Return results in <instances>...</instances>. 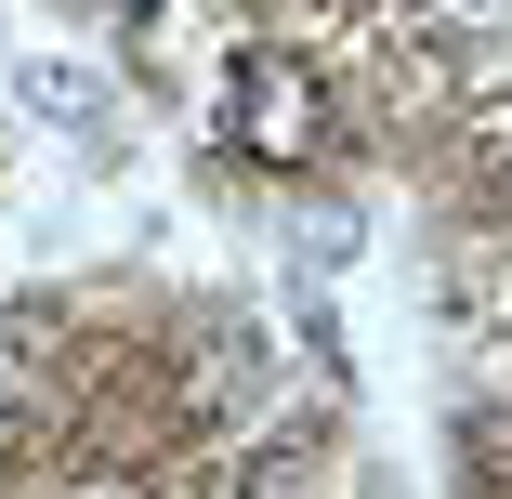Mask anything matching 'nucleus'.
<instances>
[{"label":"nucleus","mask_w":512,"mask_h":499,"mask_svg":"<svg viewBox=\"0 0 512 499\" xmlns=\"http://www.w3.org/2000/svg\"><path fill=\"white\" fill-rule=\"evenodd\" d=\"M224 132H237V158H263V171H316V158H329V92H316V66H302V53H237Z\"/></svg>","instance_id":"nucleus-1"},{"label":"nucleus","mask_w":512,"mask_h":499,"mask_svg":"<svg viewBox=\"0 0 512 499\" xmlns=\"http://www.w3.org/2000/svg\"><path fill=\"white\" fill-rule=\"evenodd\" d=\"M250 499H302V447H276V460L250 473Z\"/></svg>","instance_id":"nucleus-2"},{"label":"nucleus","mask_w":512,"mask_h":499,"mask_svg":"<svg viewBox=\"0 0 512 499\" xmlns=\"http://www.w3.org/2000/svg\"><path fill=\"white\" fill-rule=\"evenodd\" d=\"M119 14H158V0H119Z\"/></svg>","instance_id":"nucleus-3"}]
</instances>
